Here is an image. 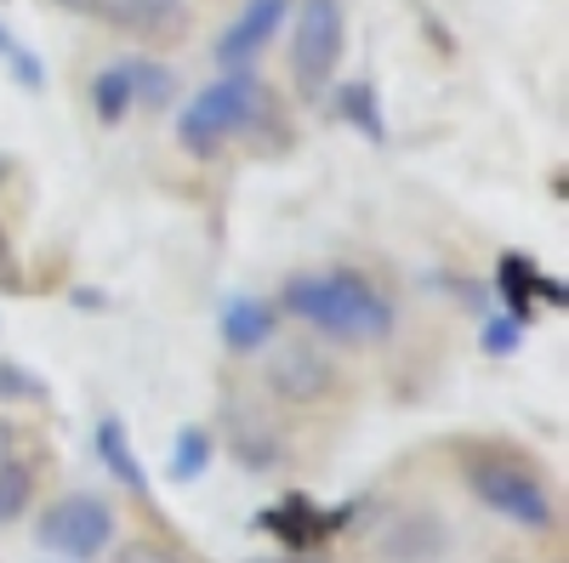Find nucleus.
Here are the masks:
<instances>
[{
    "label": "nucleus",
    "mask_w": 569,
    "mask_h": 563,
    "mask_svg": "<svg viewBox=\"0 0 569 563\" xmlns=\"http://www.w3.org/2000/svg\"><path fill=\"white\" fill-rule=\"evenodd\" d=\"M284 313H297L313 336L342 342V348H382L399 331L393 302L370 285L359 268H325V273H297L284 285Z\"/></svg>",
    "instance_id": "obj_1"
},
{
    "label": "nucleus",
    "mask_w": 569,
    "mask_h": 563,
    "mask_svg": "<svg viewBox=\"0 0 569 563\" xmlns=\"http://www.w3.org/2000/svg\"><path fill=\"white\" fill-rule=\"evenodd\" d=\"M461 484H467V495L479 506H490L496 519L530 530V535H547L558 524V495H552L547 473L536 461L512 455V450H472V455H461Z\"/></svg>",
    "instance_id": "obj_2"
},
{
    "label": "nucleus",
    "mask_w": 569,
    "mask_h": 563,
    "mask_svg": "<svg viewBox=\"0 0 569 563\" xmlns=\"http://www.w3.org/2000/svg\"><path fill=\"white\" fill-rule=\"evenodd\" d=\"M291 40H284V74L302 98L330 91L342 69V46H348V12L342 0H291Z\"/></svg>",
    "instance_id": "obj_3"
},
{
    "label": "nucleus",
    "mask_w": 569,
    "mask_h": 563,
    "mask_svg": "<svg viewBox=\"0 0 569 563\" xmlns=\"http://www.w3.org/2000/svg\"><path fill=\"white\" fill-rule=\"evenodd\" d=\"M257 114H262V80H257L251 69H246V74H222V80H211L206 91H194V98H188V109L177 114V143H182L188 154L211 160L228 137L251 131Z\"/></svg>",
    "instance_id": "obj_4"
},
{
    "label": "nucleus",
    "mask_w": 569,
    "mask_h": 563,
    "mask_svg": "<svg viewBox=\"0 0 569 563\" xmlns=\"http://www.w3.org/2000/svg\"><path fill=\"white\" fill-rule=\"evenodd\" d=\"M34 546L52 552L63 563H98L109 546H114V506L91 490H74V495H58L52 506L40 512L34 524Z\"/></svg>",
    "instance_id": "obj_5"
},
{
    "label": "nucleus",
    "mask_w": 569,
    "mask_h": 563,
    "mask_svg": "<svg viewBox=\"0 0 569 563\" xmlns=\"http://www.w3.org/2000/svg\"><path fill=\"white\" fill-rule=\"evenodd\" d=\"M262 382L279 404L308 410V404H325L330 393H337V364H330V353L319 342H284V348L268 353Z\"/></svg>",
    "instance_id": "obj_6"
},
{
    "label": "nucleus",
    "mask_w": 569,
    "mask_h": 563,
    "mask_svg": "<svg viewBox=\"0 0 569 563\" xmlns=\"http://www.w3.org/2000/svg\"><path fill=\"white\" fill-rule=\"evenodd\" d=\"M284 18H291V0H246V7L233 12V23L217 34V69L222 74L257 69V58L268 52V40L284 29Z\"/></svg>",
    "instance_id": "obj_7"
},
{
    "label": "nucleus",
    "mask_w": 569,
    "mask_h": 563,
    "mask_svg": "<svg viewBox=\"0 0 569 563\" xmlns=\"http://www.w3.org/2000/svg\"><path fill=\"white\" fill-rule=\"evenodd\" d=\"M217 331H222V348H228V353L251 359V353H262V348L273 342L279 308H273L268 296H233V302L222 308V319H217Z\"/></svg>",
    "instance_id": "obj_8"
},
{
    "label": "nucleus",
    "mask_w": 569,
    "mask_h": 563,
    "mask_svg": "<svg viewBox=\"0 0 569 563\" xmlns=\"http://www.w3.org/2000/svg\"><path fill=\"white\" fill-rule=\"evenodd\" d=\"M98 455H103V473L114 479V490H126L131 501L149 495V473H142V461L131 450V433H126L120 415H103L98 421Z\"/></svg>",
    "instance_id": "obj_9"
},
{
    "label": "nucleus",
    "mask_w": 569,
    "mask_h": 563,
    "mask_svg": "<svg viewBox=\"0 0 569 563\" xmlns=\"http://www.w3.org/2000/svg\"><path fill=\"white\" fill-rule=\"evenodd\" d=\"M376 552H382V563H427V557L445 552V524L427 519V512H405Z\"/></svg>",
    "instance_id": "obj_10"
},
{
    "label": "nucleus",
    "mask_w": 569,
    "mask_h": 563,
    "mask_svg": "<svg viewBox=\"0 0 569 563\" xmlns=\"http://www.w3.org/2000/svg\"><path fill=\"white\" fill-rule=\"evenodd\" d=\"M228 455L240 461L246 473H273V466L284 461V444H279V433L268 428V421L228 415Z\"/></svg>",
    "instance_id": "obj_11"
},
{
    "label": "nucleus",
    "mask_w": 569,
    "mask_h": 563,
    "mask_svg": "<svg viewBox=\"0 0 569 563\" xmlns=\"http://www.w3.org/2000/svg\"><path fill=\"white\" fill-rule=\"evenodd\" d=\"M103 18L131 34H177L188 18V0H103Z\"/></svg>",
    "instance_id": "obj_12"
},
{
    "label": "nucleus",
    "mask_w": 569,
    "mask_h": 563,
    "mask_svg": "<svg viewBox=\"0 0 569 563\" xmlns=\"http://www.w3.org/2000/svg\"><path fill=\"white\" fill-rule=\"evenodd\" d=\"M91 109H98V120H103V125H120V120L137 109L131 63H109V69H98V80H91Z\"/></svg>",
    "instance_id": "obj_13"
},
{
    "label": "nucleus",
    "mask_w": 569,
    "mask_h": 563,
    "mask_svg": "<svg viewBox=\"0 0 569 563\" xmlns=\"http://www.w3.org/2000/svg\"><path fill=\"white\" fill-rule=\"evenodd\" d=\"M29 501H34V466L7 455V461H0V530L18 524L29 512Z\"/></svg>",
    "instance_id": "obj_14"
},
{
    "label": "nucleus",
    "mask_w": 569,
    "mask_h": 563,
    "mask_svg": "<svg viewBox=\"0 0 569 563\" xmlns=\"http://www.w3.org/2000/svg\"><path fill=\"white\" fill-rule=\"evenodd\" d=\"M217 455V433L211 428H182L177 433V450H171V479L177 484H194Z\"/></svg>",
    "instance_id": "obj_15"
},
{
    "label": "nucleus",
    "mask_w": 569,
    "mask_h": 563,
    "mask_svg": "<svg viewBox=\"0 0 569 563\" xmlns=\"http://www.w3.org/2000/svg\"><path fill=\"white\" fill-rule=\"evenodd\" d=\"M131 63V91H137V103L142 109H166L177 98V74L154 58H126Z\"/></svg>",
    "instance_id": "obj_16"
},
{
    "label": "nucleus",
    "mask_w": 569,
    "mask_h": 563,
    "mask_svg": "<svg viewBox=\"0 0 569 563\" xmlns=\"http://www.w3.org/2000/svg\"><path fill=\"white\" fill-rule=\"evenodd\" d=\"M337 114L342 120H353L370 143H382V120H376V91L365 86V80H353V86H342V98H337Z\"/></svg>",
    "instance_id": "obj_17"
},
{
    "label": "nucleus",
    "mask_w": 569,
    "mask_h": 563,
    "mask_svg": "<svg viewBox=\"0 0 569 563\" xmlns=\"http://www.w3.org/2000/svg\"><path fill=\"white\" fill-rule=\"evenodd\" d=\"M0 399H40V382H34L23 364L0 359Z\"/></svg>",
    "instance_id": "obj_18"
},
{
    "label": "nucleus",
    "mask_w": 569,
    "mask_h": 563,
    "mask_svg": "<svg viewBox=\"0 0 569 563\" xmlns=\"http://www.w3.org/2000/svg\"><path fill=\"white\" fill-rule=\"evenodd\" d=\"M518 331H525V324H518L512 313H501V319L485 324V348H490V353H512V348H518Z\"/></svg>",
    "instance_id": "obj_19"
},
{
    "label": "nucleus",
    "mask_w": 569,
    "mask_h": 563,
    "mask_svg": "<svg viewBox=\"0 0 569 563\" xmlns=\"http://www.w3.org/2000/svg\"><path fill=\"white\" fill-rule=\"evenodd\" d=\"M114 563H177V557L154 541H126V546H114Z\"/></svg>",
    "instance_id": "obj_20"
},
{
    "label": "nucleus",
    "mask_w": 569,
    "mask_h": 563,
    "mask_svg": "<svg viewBox=\"0 0 569 563\" xmlns=\"http://www.w3.org/2000/svg\"><path fill=\"white\" fill-rule=\"evenodd\" d=\"M246 563H330L319 552H268V557H246Z\"/></svg>",
    "instance_id": "obj_21"
},
{
    "label": "nucleus",
    "mask_w": 569,
    "mask_h": 563,
    "mask_svg": "<svg viewBox=\"0 0 569 563\" xmlns=\"http://www.w3.org/2000/svg\"><path fill=\"white\" fill-rule=\"evenodd\" d=\"M12 52H18V40H12V29H7V23H0V58H12Z\"/></svg>",
    "instance_id": "obj_22"
},
{
    "label": "nucleus",
    "mask_w": 569,
    "mask_h": 563,
    "mask_svg": "<svg viewBox=\"0 0 569 563\" xmlns=\"http://www.w3.org/2000/svg\"><path fill=\"white\" fill-rule=\"evenodd\" d=\"M7 455H12V428L0 421V461H7Z\"/></svg>",
    "instance_id": "obj_23"
}]
</instances>
